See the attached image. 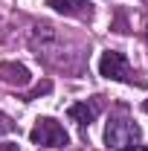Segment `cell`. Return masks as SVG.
<instances>
[{
  "label": "cell",
  "instance_id": "6da1fadb",
  "mask_svg": "<svg viewBox=\"0 0 148 151\" xmlns=\"http://www.w3.org/2000/svg\"><path fill=\"white\" fill-rule=\"evenodd\" d=\"M139 139H142V131L139 125L125 116V113H116L108 119V128H105V145L111 151H137L139 148Z\"/></svg>",
  "mask_w": 148,
  "mask_h": 151
},
{
  "label": "cell",
  "instance_id": "7a4b0ae2",
  "mask_svg": "<svg viewBox=\"0 0 148 151\" xmlns=\"http://www.w3.org/2000/svg\"><path fill=\"white\" fill-rule=\"evenodd\" d=\"M29 139H32L35 145H44V148H61V145L70 142L64 125L55 122V119H50V116H44V119L35 122V128L29 131Z\"/></svg>",
  "mask_w": 148,
  "mask_h": 151
},
{
  "label": "cell",
  "instance_id": "3957f363",
  "mask_svg": "<svg viewBox=\"0 0 148 151\" xmlns=\"http://www.w3.org/2000/svg\"><path fill=\"white\" fill-rule=\"evenodd\" d=\"M99 73L105 76V78H111V81L134 84V70H131L128 58L122 55V52H116V50L102 52V58H99Z\"/></svg>",
  "mask_w": 148,
  "mask_h": 151
},
{
  "label": "cell",
  "instance_id": "277c9868",
  "mask_svg": "<svg viewBox=\"0 0 148 151\" xmlns=\"http://www.w3.org/2000/svg\"><path fill=\"white\" fill-rule=\"evenodd\" d=\"M0 81H6V84H15V87H26L29 81H32V76L29 70L18 64V61H3L0 64Z\"/></svg>",
  "mask_w": 148,
  "mask_h": 151
},
{
  "label": "cell",
  "instance_id": "5b68a950",
  "mask_svg": "<svg viewBox=\"0 0 148 151\" xmlns=\"http://www.w3.org/2000/svg\"><path fill=\"white\" fill-rule=\"evenodd\" d=\"M50 9H55L58 15H67V18H90V6L87 0H47Z\"/></svg>",
  "mask_w": 148,
  "mask_h": 151
},
{
  "label": "cell",
  "instance_id": "8992f818",
  "mask_svg": "<svg viewBox=\"0 0 148 151\" xmlns=\"http://www.w3.org/2000/svg\"><path fill=\"white\" fill-rule=\"evenodd\" d=\"M96 113H99V105H87V102H75V105H70L67 108V116L73 119V122H78L81 128H87L93 119H96Z\"/></svg>",
  "mask_w": 148,
  "mask_h": 151
},
{
  "label": "cell",
  "instance_id": "52a82bcc",
  "mask_svg": "<svg viewBox=\"0 0 148 151\" xmlns=\"http://www.w3.org/2000/svg\"><path fill=\"white\" fill-rule=\"evenodd\" d=\"M9 131H15V125H12L6 116H0V134H9Z\"/></svg>",
  "mask_w": 148,
  "mask_h": 151
},
{
  "label": "cell",
  "instance_id": "ba28073f",
  "mask_svg": "<svg viewBox=\"0 0 148 151\" xmlns=\"http://www.w3.org/2000/svg\"><path fill=\"white\" fill-rule=\"evenodd\" d=\"M0 151H18L15 142H0Z\"/></svg>",
  "mask_w": 148,
  "mask_h": 151
},
{
  "label": "cell",
  "instance_id": "9c48e42d",
  "mask_svg": "<svg viewBox=\"0 0 148 151\" xmlns=\"http://www.w3.org/2000/svg\"><path fill=\"white\" fill-rule=\"evenodd\" d=\"M142 111H145V113H148V102H145V105H142Z\"/></svg>",
  "mask_w": 148,
  "mask_h": 151
},
{
  "label": "cell",
  "instance_id": "30bf717a",
  "mask_svg": "<svg viewBox=\"0 0 148 151\" xmlns=\"http://www.w3.org/2000/svg\"><path fill=\"white\" fill-rule=\"evenodd\" d=\"M145 38H148V29H145Z\"/></svg>",
  "mask_w": 148,
  "mask_h": 151
},
{
  "label": "cell",
  "instance_id": "8fae6325",
  "mask_svg": "<svg viewBox=\"0 0 148 151\" xmlns=\"http://www.w3.org/2000/svg\"><path fill=\"white\" fill-rule=\"evenodd\" d=\"M137 151H139V148H137Z\"/></svg>",
  "mask_w": 148,
  "mask_h": 151
}]
</instances>
